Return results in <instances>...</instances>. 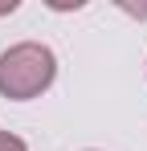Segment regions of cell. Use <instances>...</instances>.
<instances>
[{"mask_svg": "<svg viewBox=\"0 0 147 151\" xmlns=\"http://www.w3.org/2000/svg\"><path fill=\"white\" fill-rule=\"evenodd\" d=\"M17 8V0H8V4H0V12H12Z\"/></svg>", "mask_w": 147, "mask_h": 151, "instance_id": "3", "label": "cell"}, {"mask_svg": "<svg viewBox=\"0 0 147 151\" xmlns=\"http://www.w3.org/2000/svg\"><path fill=\"white\" fill-rule=\"evenodd\" d=\"M53 78H57V57L41 41H21L0 53V94L4 98L17 102L37 98L41 90L53 86Z\"/></svg>", "mask_w": 147, "mask_h": 151, "instance_id": "1", "label": "cell"}, {"mask_svg": "<svg viewBox=\"0 0 147 151\" xmlns=\"http://www.w3.org/2000/svg\"><path fill=\"white\" fill-rule=\"evenodd\" d=\"M0 151H29V147H24V139L8 135V131H0Z\"/></svg>", "mask_w": 147, "mask_h": 151, "instance_id": "2", "label": "cell"}]
</instances>
